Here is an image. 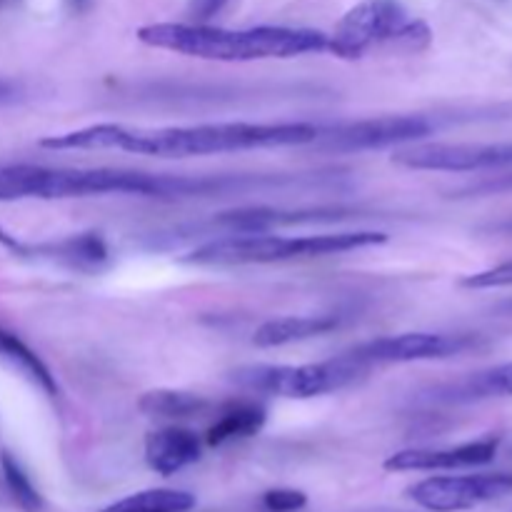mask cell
<instances>
[{
	"label": "cell",
	"mask_w": 512,
	"mask_h": 512,
	"mask_svg": "<svg viewBox=\"0 0 512 512\" xmlns=\"http://www.w3.org/2000/svg\"><path fill=\"white\" fill-rule=\"evenodd\" d=\"M320 128L313 123H198L168 128H130L95 123L40 140L45 150H123L150 158H205L260 148L310 145Z\"/></svg>",
	"instance_id": "6da1fadb"
},
{
	"label": "cell",
	"mask_w": 512,
	"mask_h": 512,
	"mask_svg": "<svg viewBox=\"0 0 512 512\" xmlns=\"http://www.w3.org/2000/svg\"><path fill=\"white\" fill-rule=\"evenodd\" d=\"M138 40L148 48L218 63L288 60L310 53H328V33L285 25L233 30L210 23H150L138 30Z\"/></svg>",
	"instance_id": "7a4b0ae2"
},
{
	"label": "cell",
	"mask_w": 512,
	"mask_h": 512,
	"mask_svg": "<svg viewBox=\"0 0 512 512\" xmlns=\"http://www.w3.org/2000/svg\"><path fill=\"white\" fill-rule=\"evenodd\" d=\"M388 243V235L378 230H340L320 235H273V233H230L205 240L198 248L183 255L188 265L208 268H230V265H270L290 260L328 258L350 250L373 248Z\"/></svg>",
	"instance_id": "3957f363"
},
{
	"label": "cell",
	"mask_w": 512,
	"mask_h": 512,
	"mask_svg": "<svg viewBox=\"0 0 512 512\" xmlns=\"http://www.w3.org/2000/svg\"><path fill=\"white\" fill-rule=\"evenodd\" d=\"M430 40L428 23L410 18L400 0H360L328 35V53L340 60H360L380 45L418 53Z\"/></svg>",
	"instance_id": "277c9868"
},
{
	"label": "cell",
	"mask_w": 512,
	"mask_h": 512,
	"mask_svg": "<svg viewBox=\"0 0 512 512\" xmlns=\"http://www.w3.org/2000/svg\"><path fill=\"white\" fill-rule=\"evenodd\" d=\"M368 370L353 355L343 353L338 358L305 365H243L230 373V383L255 395L310 400L348 388Z\"/></svg>",
	"instance_id": "5b68a950"
},
{
	"label": "cell",
	"mask_w": 512,
	"mask_h": 512,
	"mask_svg": "<svg viewBox=\"0 0 512 512\" xmlns=\"http://www.w3.org/2000/svg\"><path fill=\"white\" fill-rule=\"evenodd\" d=\"M430 133H433V123L425 115H383V118L335 125L328 130L320 128L313 143L323 150H335V153H363V150L420 143Z\"/></svg>",
	"instance_id": "8992f818"
},
{
	"label": "cell",
	"mask_w": 512,
	"mask_h": 512,
	"mask_svg": "<svg viewBox=\"0 0 512 512\" xmlns=\"http://www.w3.org/2000/svg\"><path fill=\"white\" fill-rule=\"evenodd\" d=\"M393 163L408 170L433 173H480V170L512 168L508 143H410L393 153Z\"/></svg>",
	"instance_id": "52a82bcc"
},
{
	"label": "cell",
	"mask_w": 512,
	"mask_h": 512,
	"mask_svg": "<svg viewBox=\"0 0 512 512\" xmlns=\"http://www.w3.org/2000/svg\"><path fill=\"white\" fill-rule=\"evenodd\" d=\"M512 493V473L440 475L413 485L408 498L430 512H463Z\"/></svg>",
	"instance_id": "ba28073f"
},
{
	"label": "cell",
	"mask_w": 512,
	"mask_h": 512,
	"mask_svg": "<svg viewBox=\"0 0 512 512\" xmlns=\"http://www.w3.org/2000/svg\"><path fill=\"white\" fill-rule=\"evenodd\" d=\"M475 345L473 335H445V333H400L385 338L368 340L348 353L365 368L373 365H400L423 363V360H445L465 353Z\"/></svg>",
	"instance_id": "9c48e42d"
},
{
	"label": "cell",
	"mask_w": 512,
	"mask_h": 512,
	"mask_svg": "<svg viewBox=\"0 0 512 512\" xmlns=\"http://www.w3.org/2000/svg\"><path fill=\"white\" fill-rule=\"evenodd\" d=\"M498 438L473 440L455 448H415L400 450L385 460L388 473H425V470H460L488 465L498 455Z\"/></svg>",
	"instance_id": "30bf717a"
},
{
	"label": "cell",
	"mask_w": 512,
	"mask_h": 512,
	"mask_svg": "<svg viewBox=\"0 0 512 512\" xmlns=\"http://www.w3.org/2000/svg\"><path fill=\"white\" fill-rule=\"evenodd\" d=\"M0 243H3L5 248L13 250V253L25 255V258L53 260V263L68 265V268H78V270H95L103 263H108L110 258L108 245H105L103 235L98 233H78V235H68V238L63 240H53V243L28 245L10 238L8 233L0 230Z\"/></svg>",
	"instance_id": "8fae6325"
},
{
	"label": "cell",
	"mask_w": 512,
	"mask_h": 512,
	"mask_svg": "<svg viewBox=\"0 0 512 512\" xmlns=\"http://www.w3.org/2000/svg\"><path fill=\"white\" fill-rule=\"evenodd\" d=\"M200 455H203V440L190 428L170 425V428L153 430L145 438V463L163 478H170L188 465L198 463Z\"/></svg>",
	"instance_id": "7c38bea8"
},
{
	"label": "cell",
	"mask_w": 512,
	"mask_h": 512,
	"mask_svg": "<svg viewBox=\"0 0 512 512\" xmlns=\"http://www.w3.org/2000/svg\"><path fill=\"white\" fill-rule=\"evenodd\" d=\"M340 325V315H280L270 318L255 330L253 343L258 348H283V345L305 343L333 333Z\"/></svg>",
	"instance_id": "4fadbf2b"
},
{
	"label": "cell",
	"mask_w": 512,
	"mask_h": 512,
	"mask_svg": "<svg viewBox=\"0 0 512 512\" xmlns=\"http://www.w3.org/2000/svg\"><path fill=\"white\" fill-rule=\"evenodd\" d=\"M0 360H3L5 365H10L20 378H25L30 385H35L43 395L58 398L60 388L58 383H55V375L50 373L48 365H45L43 360H40V355L35 353V350H30L18 335L10 333V330L5 328H0Z\"/></svg>",
	"instance_id": "5bb4252c"
},
{
	"label": "cell",
	"mask_w": 512,
	"mask_h": 512,
	"mask_svg": "<svg viewBox=\"0 0 512 512\" xmlns=\"http://www.w3.org/2000/svg\"><path fill=\"white\" fill-rule=\"evenodd\" d=\"M265 420H268V410L260 403H233L223 410L218 420L208 428L205 433V445L210 448H220L225 443H233V440H245L253 438L263 430Z\"/></svg>",
	"instance_id": "9a60e30c"
},
{
	"label": "cell",
	"mask_w": 512,
	"mask_h": 512,
	"mask_svg": "<svg viewBox=\"0 0 512 512\" xmlns=\"http://www.w3.org/2000/svg\"><path fill=\"white\" fill-rule=\"evenodd\" d=\"M138 410L148 418L160 420H188L200 418L208 410H213V403L198 393H185V390H148L140 395Z\"/></svg>",
	"instance_id": "2e32d148"
},
{
	"label": "cell",
	"mask_w": 512,
	"mask_h": 512,
	"mask_svg": "<svg viewBox=\"0 0 512 512\" xmlns=\"http://www.w3.org/2000/svg\"><path fill=\"white\" fill-rule=\"evenodd\" d=\"M483 398H512V363L495 365L443 388V400L448 403H468V400Z\"/></svg>",
	"instance_id": "e0dca14e"
},
{
	"label": "cell",
	"mask_w": 512,
	"mask_h": 512,
	"mask_svg": "<svg viewBox=\"0 0 512 512\" xmlns=\"http://www.w3.org/2000/svg\"><path fill=\"white\" fill-rule=\"evenodd\" d=\"M195 495L185 490L155 488L143 493L128 495L123 500H115L100 512H190L195 508Z\"/></svg>",
	"instance_id": "ac0fdd59"
},
{
	"label": "cell",
	"mask_w": 512,
	"mask_h": 512,
	"mask_svg": "<svg viewBox=\"0 0 512 512\" xmlns=\"http://www.w3.org/2000/svg\"><path fill=\"white\" fill-rule=\"evenodd\" d=\"M0 470H3L5 488H8L10 498L15 500L20 510L25 512H43V498L35 490V485L30 483V478L25 475V470L20 468L18 460L10 453H0Z\"/></svg>",
	"instance_id": "d6986e66"
},
{
	"label": "cell",
	"mask_w": 512,
	"mask_h": 512,
	"mask_svg": "<svg viewBox=\"0 0 512 512\" xmlns=\"http://www.w3.org/2000/svg\"><path fill=\"white\" fill-rule=\"evenodd\" d=\"M460 285L468 290H493V288H512V260L508 263L493 265V268L478 270L465 278H460Z\"/></svg>",
	"instance_id": "ffe728a7"
},
{
	"label": "cell",
	"mask_w": 512,
	"mask_h": 512,
	"mask_svg": "<svg viewBox=\"0 0 512 512\" xmlns=\"http://www.w3.org/2000/svg\"><path fill=\"white\" fill-rule=\"evenodd\" d=\"M308 505V495L300 490L278 488L263 495V508L268 512H298Z\"/></svg>",
	"instance_id": "44dd1931"
},
{
	"label": "cell",
	"mask_w": 512,
	"mask_h": 512,
	"mask_svg": "<svg viewBox=\"0 0 512 512\" xmlns=\"http://www.w3.org/2000/svg\"><path fill=\"white\" fill-rule=\"evenodd\" d=\"M230 0H188L190 23H210Z\"/></svg>",
	"instance_id": "7402d4cb"
},
{
	"label": "cell",
	"mask_w": 512,
	"mask_h": 512,
	"mask_svg": "<svg viewBox=\"0 0 512 512\" xmlns=\"http://www.w3.org/2000/svg\"><path fill=\"white\" fill-rule=\"evenodd\" d=\"M15 93H18V88H15L13 83H5V80H0V103H10V100L15 98Z\"/></svg>",
	"instance_id": "603a6c76"
},
{
	"label": "cell",
	"mask_w": 512,
	"mask_h": 512,
	"mask_svg": "<svg viewBox=\"0 0 512 512\" xmlns=\"http://www.w3.org/2000/svg\"><path fill=\"white\" fill-rule=\"evenodd\" d=\"M490 230H493V233L512 235V218H510V220H503V223H495V225H490Z\"/></svg>",
	"instance_id": "cb8c5ba5"
},
{
	"label": "cell",
	"mask_w": 512,
	"mask_h": 512,
	"mask_svg": "<svg viewBox=\"0 0 512 512\" xmlns=\"http://www.w3.org/2000/svg\"><path fill=\"white\" fill-rule=\"evenodd\" d=\"M503 310H508V313H512V300H510V303L503 305Z\"/></svg>",
	"instance_id": "d4e9b609"
},
{
	"label": "cell",
	"mask_w": 512,
	"mask_h": 512,
	"mask_svg": "<svg viewBox=\"0 0 512 512\" xmlns=\"http://www.w3.org/2000/svg\"><path fill=\"white\" fill-rule=\"evenodd\" d=\"M368 512H398V510H368Z\"/></svg>",
	"instance_id": "484cf974"
},
{
	"label": "cell",
	"mask_w": 512,
	"mask_h": 512,
	"mask_svg": "<svg viewBox=\"0 0 512 512\" xmlns=\"http://www.w3.org/2000/svg\"><path fill=\"white\" fill-rule=\"evenodd\" d=\"M85 3V0H73V5H83Z\"/></svg>",
	"instance_id": "4316f807"
},
{
	"label": "cell",
	"mask_w": 512,
	"mask_h": 512,
	"mask_svg": "<svg viewBox=\"0 0 512 512\" xmlns=\"http://www.w3.org/2000/svg\"><path fill=\"white\" fill-rule=\"evenodd\" d=\"M0 3H3V0H0Z\"/></svg>",
	"instance_id": "83f0119b"
}]
</instances>
